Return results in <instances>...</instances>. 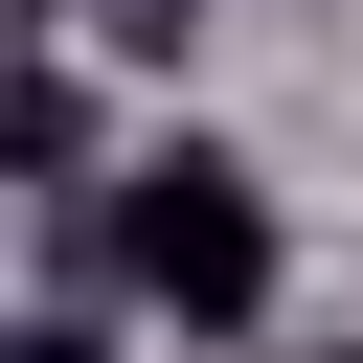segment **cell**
Returning a JSON list of instances; mask_svg holds the SVG:
<instances>
[{
  "label": "cell",
  "mask_w": 363,
  "mask_h": 363,
  "mask_svg": "<svg viewBox=\"0 0 363 363\" xmlns=\"http://www.w3.org/2000/svg\"><path fill=\"white\" fill-rule=\"evenodd\" d=\"M113 272H136L182 340H250V318H272V204H250V159H227V136H159L136 204H113Z\"/></svg>",
  "instance_id": "6da1fadb"
},
{
  "label": "cell",
  "mask_w": 363,
  "mask_h": 363,
  "mask_svg": "<svg viewBox=\"0 0 363 363\" xmlns=\"http://www.w3.org/2000/svg\"><path fill=\"white\" fill-rule=\"evenodd\" d=\"M23 182H45V204H68V182H91V68H68V45H45V68H23Z\"/></svg>",
  "instance_id": "7a4b0ae2"
},
{
  "label": "cell",
  "mask_w": 363,
  "mask_h": 363,
  "mask_svg": "<svg viewBox=\"0 0 363 363\" xmlns=\"http://www.w3.org/2000/svg\"><path fill=\"white\" fill-rule=\"evenodd\" d=\"M0 363H113V340H91V318H23V340H0Z\"/></svg>",
  "instance_id": "3957f363"
}]
</instances>
